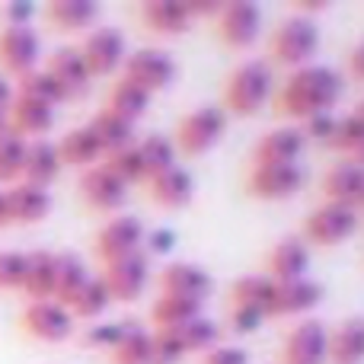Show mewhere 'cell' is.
I'll return each instance as SVG.
<instances>
[{"instance_id":"6da1fadb","label":"cell","mask_w":364,"mask_h":364,"mask_svg":"<svg viewBox=\"0 0 364 364\" xmlns=\"http://www.w3.org/2000/svg\"><path fill=\"white\" fill-rule=\"evenodd\" d=\"M342 96V77L339 70L326 64H304L291 70L288 80L272 93V112L278 119L304 122L316 112H333Z\"/></svg>"},{"instance_id":"7a4b0ae2","label":"cell","mask_w":364,"mask_h":364,"mask_svg":"<svg viewBox=\"0 0 364 364\" xmlns=\"http://www.w3.org/2000/svg\"><path fill=\"white\" fill-rule=\"evenodd\" d=\"M269 100H272V70L262 58H246L224 77V87H220L224 115L252 119V115L262 112V106Z\"/></svg>"},{"instance_id":"3957f363","label":"cell","mask_w":364,"mask_h":364,"mask_svg":"<svg viewBox=\"0 0 364 364\" xmlns=\"http://www.w3.org/2000/svg\"><path fill=\"white\" fill-rule=\"evenodd\" d=\"M269 58L288 70H297L304 64H314V55L320 48V26L314 16L288 13L278 19V26L269 32Z\"/></svg>"},{"instance_id":"277c9868","label":"cell","mask_w":364,"mask_h":364,"mask_svg":"<svg viewBox=\"0 0 364 364\" xmlns=\"http://www.w3.org/2000/svg\"><path fill=\"white\" fill-rule=\"evenodd\" d=\"M227 132V115L220 106H195L176 122V132H173V147H176V157H205Z\"/></svg>"},{"instance_id":"5b68a950","label":"cell","mask_w":364,"mask_h":364,"mask_svg":"<svg viewBox=\"0 0 364 364\" xmlns=\"http://www.w3.org/2000/svg\"><path fill=\"white\" fill-rule=\"evenodd\" d=\"M358 211L355 208H342V205H320L314 211L304 214L301 220V233L297 237L310 246V250H333L342 246L346 240H352L358 233Z\"/></svg>"},{"instance_id":"8992f818","label":"cell","mask_w":364,"mask_h":364,"mask_svg":"<svg viewBox=\"0 0 364 364\" xmlns=\"http://www.w3.org/2000/svg\"><path fill=\"white\" fill-rule=\"evenodd\" d=\"M102 288H106L109 301L112 304H132L144 294L147 282H151V262H147V252L138 250L132 256H122L115 262L102 265L100 275Z\"/></svg>"},{"instance_id":"52a82bcc","label":"cell","mask_w":364,"mask_h":364,"mask_svg":"<svg viewBox=\"0 0 364 364\" xmlns=\"http://www.w3.org/2000/svg\"><path fill=\"white\" fill-rule=\"evenodd\" d=\"M122 80L134 83L147 96H154L176 80V61H173V55H166L160 48L128 51V58L122 61Z\"/></svg>"},{"instance_id":"ba28073f","label":"cell","mask_w":364,"mask_h":364,"mask_svg":"<svg viewBox=\"0 0 364 364\" xmlns=\"http://www.w3.org/2000/svg\"><path fill=\"white\" fill-rule=\"evenodd\" d=\"M19 329L36 342L58 346L74 336V316L58 301H29L19 314Z\"/></svg>"},{"instance_id":"9c48e42d","label":"cell","mask_w":364,"mask_h":364,"mask_svg":"<svg viewBox=\"0 0 364 364\" xmlns=\"http://www.w3.org/2000/svg\"><path fill=\"white\" fill-rule=\"evenodd\" d=\"M83 64L90 68V74L96 77H109L115 70H122V61L128 58V42H125V32L115 29V26H96V29L87 32L80 48Z\"/></svg>"},{"instance_id":"30bf717a","label":"cell","mask_w":364,"mask_h":364,"mask_svg":"<svg viewBox=\"0 0 364 364\" xmlns=\"http://www.w3.org/2000/svg\"><path fill=\"white\" fill-rule=\"evenodd\" d=\"M259 32H262V10H259V4H250V0L224 4L220 13L214 16V36L227 48H252Z\"/></svg>"},{"instance_id":"8fae6325","label":"cell","mask_w":364,"mask_h":364,"mask_svg":"<svg viewBox=\"0 0 364 364\" xmlns=\"http://www.w3.org/2000/svg\"><path fill=\"white\" fill-rule=\"evenodd\" d=\"M144 224L134 214H112L106 224L96 230L93 237V252L100 256V262H115L122 256H132L144 246Z\"/></svg>"},{"instance_id":"7c38bea8","label":"cell","mask_w":364,"mask_h":364,"mask_svg":"<svg viewBox=\"0 0 364 364\" xmlns=\"http://www.w3.org/2000/svg\"><path fill=\"white\" fill-rule=\"evenodd\" d=\"M42 38L32 26H4L0 29V74L23 77L38 68Z\"/></svg>"},{"instance_id":"4fadbf2b","label":"cell","mask_w":364,"mask_h":364,"mask_svg":"<svg viewBox=\"0 0 364 364\" xmlns=\"http://www.w3.org/2000/svg\"><path fill=\"white\" fill-rule=\"evenodd\" d=\"M304 188V170L291 166H250L243 179V192L256 201H284Z\"/></svg>"},{"instance_id":"5bb4252c","label":"cell","mask_w":364,"mask_h":364,"mask_svg":"<svg viewBox=\"0 0 364 364\" xmlns=\"http://www.w3.org/2000/svg\"><path fill=\"white\" fill-rule=\"evenodd\" d=\"M278 364H326V323L304 316L288 329L278 352Z\"/></svg>"},{"instance_id":"9a60e30c","label":"cell","mask_w":364,"mask_h":364,"mask_svg":"<svg viewBox=\"0 0 364 364\" xmlns=\"http://www.w3.org/2000/svg\"><path fill=\"white\" fill-rule=\"evenodd\" d=\"M304 147H307V141H304L301 128H294V125L272 128V132H265L252 144L250 160H252V166H291L301 160Z\"/></svg>"},{"instance_id":"2e32d148","label":"cell","mask_w":364,"mask_h":364,"mask_svg":"<svg viewBox=\"0 0 364 364\" xmlns=\"http://www.w3.org/2000/svg\"><path fill=\"white\" fill-rule=\"evenodd\" d=\"M157 284H160V294H173V297H186V301H198L205 304V297L211 294L214 288V278L208 269L195 262H166L157 275Z\"/></svg>"},{"instance_id":"e0dca14e","label":"cell","mask_w":364,"mask_h":364,"mask_svg":"<svg viewBox=\"0 0 364 364\" xmlns=\"http://www.w3.org/2000/svg\"><path fill=\"white\" fill-rule=\"evenodd\" d=\"M320 192L329 205H342V208L361 211V192H364L361 160H336V164L323 173Z\"/></svg>"},{"instance_id":"ac0fdd59","label":"cell","mask_w":364,"mask_h":364,"mask_svg":"<svg viewBox=\"0 0 364 364\" xmlns=\"http://www.w3.org/2000/svg\"><path fill=\"white\" fill-rule=\"evenodd\" d=\"M323 301V284L316 278H291V282H275L269 304V320L278 316H304Z\"/></svg>"},{"instance_id":"d6986e66","label":"cell","mask_w":364,"mask_h":364,"mask_svg":"<svg viewBox=\"0 0 364 364\" xmlns=\"http://www.w3.org/2000/svg\"><path fill=\"white\" fill-rule=\"evenodd\" d=\"M45 70H48V74L55 77V83L61 87L64 102L80 100V96H87L90 87H93V74H90V68L83 64L80 51H77L74 45H64V48L51 51L48 61H45Z\"/></svg>"},{"instance_id":"ffe728a7","label":"cell","mask_w":364,"mask_h":364,"mask_svg":"<svg viewBox=\"0 0 364 364\" xmlns=\"http://www.w3.org/2000/svg\"><path fill=\"white\" fill-rule=\"evenodd\" d=\"M77 195L83 198V205H90L93 211H119L128 198V186L122 179H115L102 164L90 166L77 179Z\"/></svg>"},{"instance_id":"44dd1931","label":"cell","mask_w":364,"mask_h":364,"mask_svg":"<svg viewBox=\"0 0 364 364\" xmlns=\"http://www.w3.org/2000/svg\"><path fill=\"white\" fill-rule=\"evenodd\" d=\"M4 205L6 224H42L51 214V192L29 182H13L10 188H4Z\"/></svg>"},{"instance_id":"7402d4cb","label":"cell","mask_w":364,"mask_h":364,"mask_svg":"<svg viewBox=\"0 0 364 364\" xmlns=\"http://www.w3.org/2000/svg\"><path fill=\"white\" fill-rule=\"evenodd\" d=\"M310 269V246L304 243L297 233L282 237L278 243H272V250L265 252V275L272 282H291V278H307Z\"/></svg>"},{"instance_id":"603a6c76","label":"cell","mask_w":364,"mask_h":364,"mask_svg":"<svg viewBox=\"0 0 364 364\" xmlns=\"http://www.w3.org/2000/svg\"><path fill=\"white\" fill-rule=\"evenodd\" d=\"M55 119H58V109L13 96L10 109H6V132L19 134L23 141H45L48 132L55 128Z\"/></svg>"},{"instance_id":"cb8c5ba5","label":"cell","mask_w":364,"mask_h":364,"mask_svg":"<svg viewBox=\"0 0 364 364\" xmlns=\"http://www.w3.org/2000/svg\"><path fill=\"white\" fill-rule=\"evenodd\" d=\"M364 361V320L358 314L326 326V364H361Z\"/></svg>"},{"instance_id":"d4e9b609","label":"cell","mask_w":364,"mask_h":364,"mask_svg":"<svg viewBox=\"0 0 364 364\" xmlns=\"http://www.w3.org/2000/svg\"><path fill=\"white\" fill-rule=\"evenodd\" d=\"M138 19L151 36H160V38L182 36L192 26L188 6L179 4V0H144L138 6Z\"/></svg>"},{"instance_id":"484cf974","label":"cell","mask_w":364,"mask_h":364,"mask_svg":"<svg viewBox=\"0 0 364 364\" xmlns=\"http://www.w3.org/2000/svg\"><path fill=\"white\" fill-rule=\"evenodd\" d=\"M144 186H147V192H151V198L157 201L160 208H166V211H179V208H186L188 201L195 198L192 173L179 164L170 166V170H164V173H157V176H151Z\"/></svg>"},{"instance_id":"4316f807","label":"cell","mask_w":364,"mask_h":364,"mask_svg":"<svg viewBox=\"0 0 364 364\" xmlns=\"http://www.w3.org/2000/svg\"><path fill=\"white\" fill-rule=\"evenodd\" d=\"M58 160L61 166H77V170H90V166L102 164V147L96 141L93 128L90 125H77L70 132L61 134V141L55 144Z\"/></svg>"},{"instance_id":"83f0119b","label":"cell","mask_w":364,"mask_h":364,"mask_svg":"<svg viewBox=\"0 0 364 364\" xmlns=\"http://www.w3.org/2000/svg\"><path fill=\"white\" fill-rule=\"evenodd\" d=\"M102 6L96 0H48L42 6V16L48 19L51 29L61 32H80L100 19Z\"/></svg>"},{"instance_id":"f1b7e54d","label":"cell","mask_w":364,"mask_h":364,"mask_svg":"<svg viewBox=\"0 0 364 364\" xmlns=\"http://www.w3.org/2000/svg\"><path fill=\"white\" fill-rule=\"evenodd\" d=\"M61 173V160H58V151L48 138L45 141H29L26 147V160H23V173H19V182H29V186L48 188L51 182Z\"/></svg>"},{"instance_id":"f546056e","label":"cell","mask_w":364,"mask_h":364,"mask_svg":"<svg viewBox=\"0 0 364 364\" xmlns=\"http://www.w3.org/2000/svg\"><path fill=\"white\" fill-rule=\"evenodd\" d=\"M19 291L29 301H51V294H55V252L51 250L26 252V275Z\"/></svg>"},{"instance_id":"4dcf8cb0","label":"cell","mask_w":364,"mask_h":364,"mask_svg":"<svg viewBox=\"0 0 364 364\" xmlns=\"http://www.w3.org/2000/svg\"><path fill=\"white\" fill-rule=\"evenodd\" d=\"M272 282L269 275H240L230 284L227 297H230V307H246V310H259V314L269 320V304H272Z\"/></svg>"},{"instance_id":"1f68e13d","label":"cell","mask_w":364,"mask_h":364,"mask_svg":"<svg viewBox=\"0 0 364 364\" xmlns=\"http://www.w3.org/2000/svg\"><path fill=\"white\" fill-rule=\"evenodd\" d=\"M364 144V119H361V109H352L346 115H336V125L333 134L326 138V147L333 154H342V160H358Z\"/></svg>"},{"instance_id":"d6a6232c","label":"cell","mask_w":364,"mask_h":364,"mask_svg":"<svg viewBox=\"0 0 364 364\" xmlns=\"http://www.w3.org/2000/svg\"><path fill=\"white\" fill-rule=\"evenodd\" d=\"M102 109H109L112 115H119V119H125L134 125V122L144 119V112L151 109V96H147L141 87H134V83H128L119 77V80L112 83V90H109L106 106Z\"/></svg>"},{"instance_id":"836d02e7","label":"cell","mask_w":364,"mask_h":364,"mask_svg":"<svg viewBox=\"0 0 364 364\" xmlns=\"http://www.w3.org/2000/svg\"><path fill=\"white\" fill-rule=\"evenodd\" d=\"M87 278H90V272L80 256H74V252H55V294H51V301L68 307L70 297L83 288Z\"/></svg>"},{"instance_id":"e575fe53","label":"cell","mask_w":364,"mask_h":364,"mask_svg":"<svg viewBox=\"0 0 364 364\" xmlns=\"http://www.w3.org/2000/svg\"><path fill=\"white\" fill-rule=\"evenodd\" d=\"M151 326L154 329H179L188 320L201 316V304L198 301H186V297H173V294H160L151 304Z\"/></svg>"},{"instance_id":"d590c367","label":"cell","mask_w":364,"mask_h":364,"mask_svg":"<svg viewBox=\"0 0 364 364\" xmlns=\"http://www.w3.org/2000/svg\"><path fill=\"white\" fill-rule=\"evenodd\" d=\"M87 125L93 128L96 141H100L102 157H106V154H112V151H119V147H128L132 141H138V138H134V125H132V122L112 115L109 109H100V112L87 122Z\"/></svg>"},{"instance_id":"8d00e7d4","label":"cell","mask_w":364,"mask_h":364,"mask_svg":"<svg viewBox=\"0 0 364 364\" xmlns=\"http://www.w3.org/2000/svg\"><path fill=\"white\" fill-rule=\"evenodd\" d=\"M13 93H16L19 100L42 102V106H51V109H58L64 102L61 87H58L55 77H51L45 68H36V70H29V74L16 77V83H13Z\"/></svg>"},{"instance_id":"74e56055","label":"cell","mask_w":364,"mask_h":364,"mask_svg":"<svg viewBox=\"0 0 364 364\" xmlns=\"http://www.w3.org/2000/svg\"><path fill=\"white\" fill-rule=\"evenodd\" d=\"M109 304H112V301H109V294H106V288H102L100 275H90L87 282H83V288L70 297L68 314L74 316V323L77 320H100V316L109 310Z\"/></svg>"},{"instance_id":"f35d334b","label":"cell","mask_w":364,"mask_h":364,"mask_svg":"<svg viewBox=\"0 0 364 364\" xmlns=\"http://www.w3.org/2000/svg\"><path fill=\"white\" fill-rule=\"evenodd\" d=\"M176 333V339H179V346L186 348V355H205L208 348H214V346H220V323H214L211 316H195V320H188L186 326H179V329H173Z\"/></svg>"},{"instance_id":"ab89813d","label":"cell","mask_w":364,"mask_h":364,"mask_svg":"<svg viewBox=\"0 0 364 364\" xmlns=\"http://www.w3.org/2000/svg\"><path fill=\"white\" fill-rule=\"evenodd\" d=\"M138 154H141V164H144V176H157V173L170 170L176 166V147L166 134H144L138 141Z\"/></svg>"},{"instance_id":"60d3db41","label":"cell","mask_w":364,"mask_h":364,"mask_svg":"<svg viewBox=\"0 0 364 364\" xmlns=\"http://www.w3.org/2000/svg\"><path fill=\"white\" fill-rule=\"evenodd\" d=\"M102 166H106L115 179L125 182L128 188H132V186H144V182H147L144 164H141V154H138V141H132L128 147H119V151L106 154V157H102Z\"/></svg>"},{"instance_id":"b9f144b4","label":"cell","mask_w":364,"mask_h":364,"mask_svg":"<svg viewBox=\"0 0 364 364\" xmlns=\"http://www.w3.org/2000/svg\"><path fill=\"white\" fill-rule=\"evenodd\" d=\"M112 364H154V346H151V333L144 326L134 323L125 333V339L109 352Z\"/></svg>"},{"instance_id":"7bdbcfd3","label":"cell","mask_w":364,"mask_h":364,"mask_svg":"<svg viewBox=\"0 0 364 364\" xmlns=\"http://www.w3.org/2000/svg\"><path fill=\"white\" fill-rule=\"evenodd\" d=\"M26 147H29V141H23L19 134H13V132L0 134V182H10V186L19 182Z\"/></svg>"},{"instance_id":"ee69618b","label":"cell","mask_w":364,"mask_h":364,"mask_svg":"<svg viewBox=\"0 0 364 364\" xmlns=\"http://www.w3.org/2000/svg\"><path fill=\"white\" fill-rule=\"evenodd\" d=\"M26 275V252L4 250L0 252V291H19Z\"/></svg>"},{"instance_id":"f6af8a7d","label":"cell","mask_w":364,"mask_h":364,"mask_svg":"<svg viewBox=\"0 0 364 364\" xmlns=\"http://www.w3.org/2000/svg\"><path fill=\"white\" fill-rule=\"evenodd\" d=\"M151 346H154V364H179L186 358V348L179 346L173 329H154Z\"/></svg>"},{"instance_id":"bcb514c9","label":"cell","mask_w":364,"mask_h":364,"mask_svg":"<svg viewBox=\"0 0 364 364\" xmlns=\"http://www.w3.org/2000/svg\"><path fill=\"white\" fill-rule=\"evenodd\" d=\"M134 323H100V326H93L87 336H83V342L93 348H102V352H112L115 346H119L122 339H125V333L132 329Z\"/></svg>"},{"instance_id":"7dc6e473","label":"cell","mask_w":364,"mask_h":364,"mask_svg":"<svg viewBox=\"0 0 364 364\" xmlns=\"http://www.w3.org/2000/svg\"><path fill=\"white\" fill-rule=\"evenodd\" d=\"M333 125H336V112H316L301 122V134L304 141H323L326 144V138L333 134Z\"/></svg>"},{"instance_id":"c3c4849f","label":"cell","mask_w":364,"mask_h":364,"mask_svg":"<svg viewBox=\"0 0 364 364\" xmlns=\"http://www.w3.org/2000/svg\"><path fill=\"white\" fill-rule=\"evenodd\" d=\"M198 364H250V352L240 346H214L198 355Z\"/></svg>"},{"instance_id":"681fc988","label":"cell","mask_w":364,"mask_h":364,"mask_svg":"<svg viewBox=\"0 0 364 364\" xmlns=\"http://www.w3.org/2000/svg\"><path fill=\"white\" fill-rule=\"evenodd\" d=\"M227 323H230V329H233V333L246 336V333H252V329H256V326H262V323H265V316L259 314V310L230 307V316H227Z\"/></svg>"},{"instance_id":"f907efd6","label":"cell","mask_w":364,"mask_h":364,"mask_svg":"<svg viewBox=\"0 0 364 364\" xmlns=\"http://www.w3.org/2000/svg\"><path fill=\"white\" fill-rule=\"evenodd\" d=\"M32 16H36V6L32 4H6L4 6L6 26H32Z\"/></svg>"},{"instance_id":"816d5d0a","label":"cell","mask_w":364,"mask_h":364,"mask_svg":"<svg viewBox=\"0 0 364 364\" xmlns=\"http://www.w3.org/2000/svg\"><path fill=\"white\" fill-rule=\"evenodd\" d=\"M326 0H291V13H297V16H310V13L326 10Z\"/></svg>"},{"instance_id":"f5cc1de1","label":"cell","mask_w":364,"mask_h":364,"mask_svg":"<svg viewBox=\"0 0 364 364\" xmlns=\"http://www.w3.org/2000/svg\"><path fill=\"white\" fill-rule=\"evenodd\" d=\"M361 45H352V51H348V77L352 80H364V68H361Z\"/></svg>"},{"instance_id":"db71d44e","label":"cell","mask_w":364,"mask_h":364,"mask_svg":"<svg viewBox=\"0 0 364 364\" xmlns=\"http://www.w3.org/2000/svg\"><path fill=\"white\" fill-rule=\"evenodd\" d=\"M13 83L6 80L4 74H0V112H6V109H10V102H13Z\"/></svg>"},{"instance_id":"11a10c76","label":"cell","mask_w":364,"mask_h":364,"mask_svg":"<svg viewBox=\"0 0 364 364\" xmlns=\"http://www.w3.org/2000/svg\"><path fill=\"white\" fill-rule=\"evenodd\" d=\"M0 227H10V224H6V205H4V188H0Z\"/></svg>"},{"instance_id":"9f6ffc18","label":"cell","mask_w":364,"mask_h":364,"mask_svg":"<svg viewBox=\"0 0 364 364\" xmlns=\"http://www.w3.org/2000/svg\"><path fill=\"white\" fill-rule=\"evenodd\" d=\"M6 132V112H0V134Z\"/></svg>"}]
</instances>
